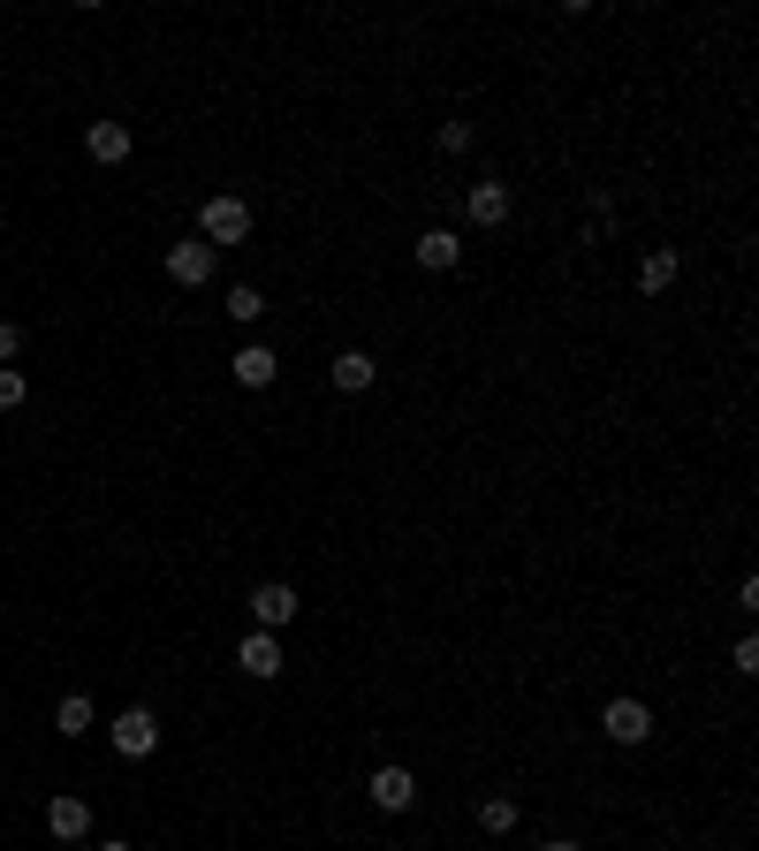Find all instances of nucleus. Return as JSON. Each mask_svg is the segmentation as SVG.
<instances>
[{"label":"nucleus","mask_w":759,"mask_h":851,"mask_svg":"<svg viewBox=\"0 0 759 851\" xmlns=\"http://www.w3.org/2000/svg\"><path fill=\"white\" fill-rule=\"evenodd\" d=\"M198 228H206V244H244L252 236V206L244 198H206Z\"/></svg>","instance_id":"obj_1"},{"label":"nucleus","mask_w":759,"mask_h":851,"mask_svg":"<svg viewBox=\"0 0 759 851\" xmlns=\"http://www.w3.org/2000/svg\"><path fill=\"white\" fill-rule=\"evenodd\" d=\"M107 737H115V753H129V761H145V753L160 745V723H152L145 707H122V715H115V730H107Z\"/></svg>","instance_id":"obj_2"},{"label":"nucleus","mask_w":759,"mask_h":851,"mask_svg":"<svg viewBox=\"0 0 759 851\" xmlns=\"http://www.w3.org/2000/svg\"><path fill=\"white\" fill-rule=\"evenodd\" d=\"M600 730H608L615 745H645V737H653V715H645L638 700H615V707L600 715Z\"/></svg>","instance_id":"obj_3"},{"label":"nucleus","mask_w":759,"mask_h":851,"mask_svg":"<svg viewBox=\"0 0 759 851\" xmlns=\"http://www.w3.org/2000/svg\"><path fill=\"white\" fill-rule=\"evenodd\" d=\"M411 799H418L411 767H379V775H373V806L379 813H411Z\"/></svg>","instance_id":"obj_4"},{"label":"nucleus","mask_w":759,"mask_h":851,"mask_svg":"<svg viewBox=\"0 0 759 851\" xmlns=\"http://www.w3.org/2000/svg\"><path fill=\"white\" fill-rule=\"evenodd\" d=\"M85 153L99 160V168H122V160H129V129L122 123H91L85 129Z\"/></svg>","instance_id":"obj_5"},{"label":"nucleus","mask_w":759,"mask_h":851,"mask_svg":"<svg viewBox=\"0 0 759 851\" xmlns=\"http://www.w3.org/2000/svg\"><path fill=\"white\" fill-rule=\"evenodd\" d=\"M168 274L183 282V290L213 282V244H175V252H168Z\"/></svg>","instance_id":"obj_6"},{"label":"nucleus","mask_w":759,"mask_h":851,"mask_svg":"<svg viewBox=\"0 0 759 851\" xmlns=\"http://www.w3.org/2000/svg\"><path fill=\"white\" fill-rule=\"evenodd\" d=\"M236 662H244V677H282V646H274V632H252L244 646H236Z\"/></svg>","instance_id":"obj_7"},{"label":"nucleus","mask_w":759,"mask_h":851,"mask_svg":"<svg viewBox=\"0 0 759 851\" xmlns=\"http://www.w3.org/2000/svg\"><path fill=\"white\" fill-rule=\"evenodd\" d=\"M252 616H258V632H282V624L296 616V594H289V586H258V594H252Z\"/></svg>","instance_id":"obj_8"},{"label":"nucleus","mask_w":759,"mask_h":851,"mask_svg":"<svg viewBox=\"0 0 759 851\" xmlns=\"http://www.w3.org/2000/svg\"><path fill=\"white\" fill-rule=\"evenodd\" d=\"M46 829H53L61 844H77V837L91 829V806L85 799H53V806H46Z\"/></svg>","instance_id":"obj_9"},{"label":"nucleus","mask_w":759,"mask_h":851,"mask_svg":"<svg viewBox=\"0 0 759 851\" xmlns=\"http://www.w3.org/2000/svg\"><path fill=\"white\" fill-rule=\"evenodd\" d=\"M471 221H479V228H502L509 221V190L502 183H471Z\"/></svg>","instance_id":"obj_10"},{"label":"nucleus","mask_w":759,"mask_h":851,"mask_svg":"<svg viewBox=\"0 0 759 851\" xmlns=\"http://www.w3.org/2000/svg\"><path fill=\"white\" fill-rule=\"evenodd\" d=\"M327 381H335L342 395H357V388H373V358H365V350H342L335 365H327Z\"/></svg>","instance_id":"obj_11"},{"label":"nucleus","mask_w":759,"mask_h":851,"mask_svg":"<svg viewBox=\"0 0 759 851\" xmlns=\"http://www.w3.org/2000/svg\"><path fill=\"white\" fill-rule=\"evenodd\" d=\"M456 258H464V244H456L448 228H425V236H418V266H433V274H448Z\"/></svg>","instance_id":"obj_12"},{"label":"nucleus","mask_w":759,"mask_h":851,"mask_svg":"<svg viewBox=\"0 0 759 851\" xmlns=\"http://www.w3.org/2000/svg\"><path fill=\"white\" fill-rule=\"evenodd\" d=\"M228 365H236V381H244V388H266V381H274V350H266V342H252V350H236Z\"/></svg>","instance_id":"obj_13"},{"label":"nucleus","mask_w":759,"mask_h":851,"mask_svg":"<svg viewBox=\"0 0 759 851\" xmlns=\"http://www.w3.org/2000/svg\"><path fill=\"white\" fill-rule=\"evenodd\" d=\"M669 282H676V252H653L645 266H638V290H645V297H653V290H669Z\"/></svg>","instance_id":"obj_14"},{"label":"nucleus","mask_w":759,"mask_h":851,"mask_svg":"<svg viewBox=\"0 0 759 851\" xmlns=\"http://www.w3.org/2000/svg\"><path fill=\"white\" fill-rule=\"evenodd\" d=\"M53 723H61V737H85V730H91V700H61Z\"/></svg>","instance_id":"obj_15"},{"label":"nucleus","mask_w":759,"mask_h":851,"mask_svg":"<svg viewBox=\"0 0 759 851\" xmlns=\"http://www.w3.org/2000/svg\"><path fill=\"white\" fill-rule=\"evenodd\" d=\"M479 829H486V837L516 829V799H486V806H479Z\"/></svg>","instance_id":"obj_16"},{"label":"nucleus","mask_w":759,"mask_h":851,"mask_svg":"<svg viewBox=\"0 0 759 851\" xmlns=\"http://www.w3.org/2000/svg\"><path fill=\"white\" fill-rule=\"evenodd\" d=\"M258 312H266L258 290H228V320H258Z\"/></svg>","instance_id":"obj_17"},{"label":"nucleus","mask_w":759,"mask_h":851,"mask_svg":"<svg viewBox=\"0 0 759 851\" xmlns=\"http://www.w3.org/2000/svg\"><path fill=\"white\" fill-rule=\"evenodd\" d=\"M23 395H31V388H23V373H16V365H0V411H16Z\"/></svg>","instance_id":"obj_18"},{"label":"nucleus","mask_w":759,"mask_h":851,"mask_svg":"<svg viewBox=\"0 0 759 851\" xmlns=\"http://www.w3.org/2000/svg\"><path fill=\"white\" fill-rule=\"evenodd\" d=\"M471 145V123H441V153H464Z\"/></svg>","instance_id":"obj_19"},{"label":"nucleus","mask_w":759,"mask_h":851,"mask_svg":"<svg viewBox=\"0 0 759 851\" xmlns=\"http://www.w3.org/2000/svg\"><path fill=\"white\" fill-rule=\"evenodd\" d=\"M16 350H23V327H8V320H0V358H16Z\"/></svg>","instance_id":"obj_20"},{"label":"nucleus","mask_w":759,"mask_h":851,"mask_svg":"<svg viewBox=\"0 0 759 851\" xmlns=\"http://www.w3.org/2000/svg\"><path fill=\"white\" fill-rule=\"evenodd\" d=\"M548 851H578V844H570V837H554V844H548Z\"/></svg>","instance_id":"obj_21"},{"label":"nucleus","mask_w":759,"mask_h":851,"mask_svg":"<svg viewBox=\"0 0 759 851\" xmlns=\"http://www.w3.org/2000/svg\"><path fill=\"white\" fill-rule=\"evenodd\" d=\"M99 851H129V844H99Z\"/></svg>","instance_id":"obj_22"}]
</instances>
